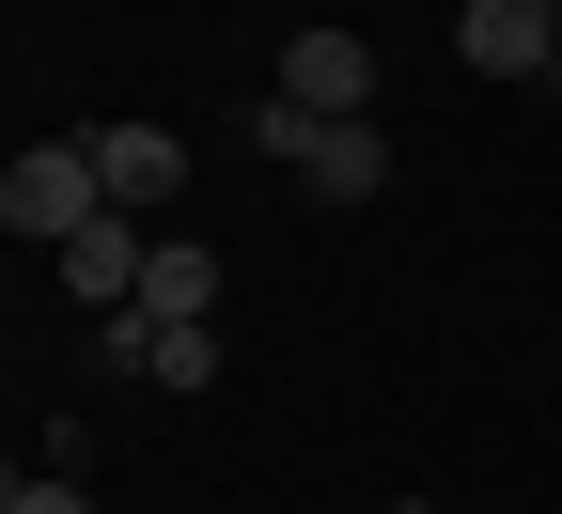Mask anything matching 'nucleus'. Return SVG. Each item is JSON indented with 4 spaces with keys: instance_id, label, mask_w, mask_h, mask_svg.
Wrapping results in <instances>:
<instances>
[{
    "instance_id": "nucleus-9",
    "label": "nucleus",
    "mask_w": 562,
    "mask_h": 514,
    "mask_svg": "<svg viewBox=\"0 0 562 514\" xmlns=\"http://www.w3.org/2000/svg\"><path fill=\"white\" fill-rule=\"evenodd\" d=\"M0 514H94V499H79V483H63V468H47V483L16 468V483H0Z\"/></svg>"
},
{
    "instance_id": "nucleus-7",
    "label": "nucleus",
    "mask_w": 562,
    "mask_h": 514,
    "mask_svg": "<svg viewBox=\"0 0 562 514\" xmlns=\"http://www.w3.org/2000/svg\"><path fill=\"white\" fill-rule=\"evenodd\" d=\"M140 312L157 328H220V250H157L140 265Z\"/></svg>"
},
{
    "instance_id": "nucleus-10",
    "label": "nucleus",
    "mask_w": 562,
    "mask_h": 514,
    "mask_svg": "<svg viewBox=\"0 0 562 514\" xmlns=\"http://www.w3.org/2000/svg\"><path fill=\"white\" fill-rule=\"evenodd\" d=\"M391 514H438V499H391Z\"/></svg>"
},
{
    "instance_id": "nucleus-5",
    "label": "nucleus",
    "mask_w": 562,
    "mask_h": 514,
    "mask_svg": "<svg viewBox=\"0 0 562 514\" xmlns=\"http://www.w3.org/2000/svg\"><path fill=\"white\" fill-rule=\"evenodd\" d=\"M94 172H110V218H157L188 187V140L172 125H94Z\"/></svg>"
},
{
    "instance_id": "nucleus-3",
    "label": "nucleus",
    "mask_w": 562,
    "mask_h": 514,
    "mask_svg": "<svg viewBox=\"0 0 562 514\" xmlns=\"http://www.w3.org/2000/svg\"><path fill=\"white\" fill-rule=\"evenodd\" d=\"M266 157L297 172L313 203H375V187H391V140H375V110H360V125H297V110H266Z\"/></svg>"
},
{
    "instance_id": "nucleus-6",
    "label": "nucleus",
    "mask_w": 562,
    "mask_h": 514,
    "mask_svg": "<svg viewBox=\"0 0 562 514\" xmlns=\"http://www.w3.org/2000/svg\"><path fill=\"white\" fill-rule=\"evenodd\" d=\"M140 265H157V235H140V218H94V235L63 250V281H79L94 312H140Z\"/></svg>"
},
{
    "instance_id": "nucleus-8",
    "label": "nucleus",
    "mask_w": 562,
    "mask_h": 514,
    "mask_svg": "<svg viewBox=\"0 0 562 514\" xmlns=\"http://www.w3.org/2000/svg\"><path fill=\"white\" fill-rule=\"evenodd\" d=\"M140 328H157V312H140ZM140 375H157V390H220V328H157Z\"/></svg>"
},
{
    "instance_id": "nucleus-11",
    "label": "nucleus",
    "mask_w": 562,
    "mask_h": 514,
    "mask_svg": "<svg viewBox=\"0 0 562 514\" xmlns=\"http://www.w3.org/2000/svg\"><path fill=\"white\" fill-rule=\"evenodd\" d=\"M297 16H313V0H297Z\"/></svg>"
},
{
    "instance_id": "nucleus-4",
    "label": "nucleus",
    "mask_w": 562,
    "mask_h": 514,
    "mask_svg": "<svg viewBox=\"0 0 562 514\" xmlns=\"http://www.w3.org/2000/svg\"><path fill=\"white\" fill-rule=\"evenodd\" d=\"M453 62H469V79H547V62H562V0H469Z\"/></svg>"
},
{
    "instance_id": "nucleus-1",
    "label": "nucleus",
    "mask_w": 562,
    "mask_h": 514,
    "mask_svg": "<svg viewBox=\"0 0 562 514\" xmlns=\"http://www.w3.org/2000/svg\"><path fill=\"white\" fill-rule=\"evenodd\" d=\"M0 218H16V250H79L110 218V172H94V125L79 140H32L16 172H0Z\"/></svg>"
},
{
    "instance_id": "nucleus-2",
    "label": "nucleus",
    "mask_w": 562,
    "mask_h": 514,
    "mask_svg": "<svg viewBox=\"0 0 562 514\" xmlns=\"http://www.w3.org/2000/svg\"><path fill=\"white\" fill-rule=\"evenodd\" d=\"M281 110H297V125H360L375 110V32L297 16V32H281Z\"/></svg>"
}]
</instances>
